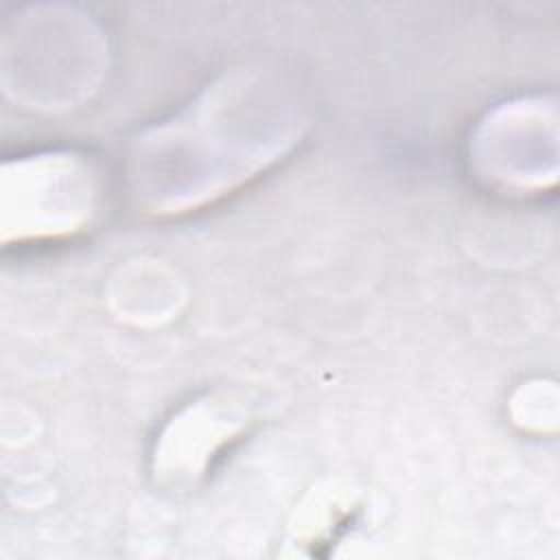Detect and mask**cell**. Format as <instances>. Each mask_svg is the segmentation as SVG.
I'll list each match as a JSON object with an SVG mask.
<instances>
[{"label": "cell", "instance_id": "cell-1", "mask_svg": "<svg viewBox=\"0 0 560 560\" xmlns=\"http://www.w3.org/2000/svg\"><path fill=\"white\" fill-rule=\"evenodd\" d=\"M302 94L271 72H232L131 151V186L153 214H182L230 195L265 173L302 138Z\"/></svg>", "mask_w": 560, "mask_h": 560}, {"label": "cell", "instance_id": "cell-2", "mask_svg": "<svg viewBox=\"0 0 560 560\" xmlns=\"http://www.w3.org/2000/svg\"><path fill=\"white\" fill-rule=\"evenodd\" d=\"M96 210L98 175L74 151H42L2 164V245L74 236L92 223Z\"/></svg>", "mask_w": 560, "mask_h": 560}, {"label": "cell", "instance_id": "cell-3", "mask_svg": "<svg viewBox=\"0 0 560 560\" xmlns=\"http://www.w3.org/2000/svg\"><path fill=\"white\" fill-rule=\"evenodd\" d=\"M247 424L249 411L232 396L197 398L164 427L153 451L155 477L168 486L195 483Z\"/></svg>", "mask_w": 560, "mask_h": 560}, {"label": "cell", "instance_id": "cell-4", "mask_svg": "<svg viewBox=\"0 0 560 560\" xmlns=\"http://www.w3.org/2000/svg\"><path fill=\"white\" fill-rule=\"evenodd\" d=\"M542 101L510 103L481 125L475 138L479 171L503 186H542Z\"/></svg>", "mask_w": 560, "mask_h": 560}]
</instances>
